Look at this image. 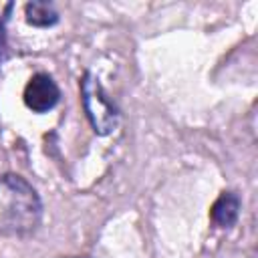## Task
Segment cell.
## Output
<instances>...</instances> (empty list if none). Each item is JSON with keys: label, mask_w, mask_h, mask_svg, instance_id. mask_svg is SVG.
Segmentation results:
<instances>
[{"label": "cell", "mask_w": 258, "mask_h": 258, "mask_svg": "<svg viewBox=\"0 0 258 258\" xmlns=\"http://www.w3.org/2000/svg\"><path fill=\"white\" fill-rule=\"evenodd\" d=\"M42 216V204L36 189L20 175L0 177V234L22 238L36 230Z\"/></svg>", "instance_id": "1"}, {"label": "cell", "mask_w": 258, "mask_h": 258, "mask_svg": "<svg viewBox=\"0 0 258 258\" xmlns=\"http://www.w3.org/2000/svg\"><path fill=\"white\" fill-rule=\"evenodd\" d=\"M81 101L87 119L97 135H109L119 123V111L107 97L103 85L93 73H85L81 81Z\"/></svg>", "instance_id": "2"}, {"label": "cell", "mask_w": 258, "mask_h": 258, "mask_svg": "<svg viewBox=\"0 0 258 258\" xmlns=\"http://www.w3.org/2000/svg\"><path fill=\"white\" fill-rule=\"evenodd\" d=\"M24 105L34 113H46L58 103L60 91L50 75L36 73L24 87Z\"/></svg>", "instance_id": "3"}, {"label": "cell", "mask_w": 258, "mask_h": 258, "mask_svg": "<svg viewBox=\"0 0 258 258\" xmlns=\"http://www.w3.org/2000/svg\"><path fill=\"white\" fill-rule=\"evenodd\" d=\"M238 212H240V198L234 191H224L214 202L210 210V218L218 228H230L238 220Z\"/></svg>", "instance_id": "4"}, {"label": "cell", "mask_w": 258, "mask_h": 258, "mask_svg": "<svg viewBox=\"0 0 258 258\" xmlns=\"http://www.w3.org/2000/svg\"><path fill=\"white\" fill-rule=\"evenodd\" d=\"M24 14H26V22L38 28H48L58 22V12L48 2H28L24 6Z\"/></svg>", "instance_id": "5"}]
</instances>
